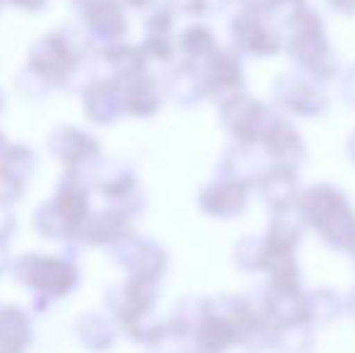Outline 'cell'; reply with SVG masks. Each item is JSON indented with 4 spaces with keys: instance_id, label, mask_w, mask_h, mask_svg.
Masks as SVG:
<instances>
[{
    "instance_id": "3957f363",
    "label": "cell",
    "mask_w": 355,
    "mask_h": 353,
    "mask_svg": "<svg viewBox=\"0 0 355 353\" xmlns=\"http://www.w3.org/2000/svg\"><path fill=\"white\" fill-rule=\"evenodd\" d=\"M10 5H15V8H19V10H42L44 5H46V0H8Z\"/></svg>"
},
{
    "instance_id": "7a4b0ae2",
    "label": "cell",
    "mask_w": 355,
    "mask_h": 353,
    "mask_svg": "<svg viewBox=\"0 0 355 353\" xmlns=\"http://www.w3.org/2000/svg\"><path fill=\"white\" fill-rule=\"evenodd\" d=\"M83 19L89 27V32H94L99 39L123 32L121 12H119L112 0H85Z\"/></svg>"
},
{
    "instance_id": "277c9868",
    "label": "cell",
    "mask_w": 355,
    "mask_h": 353,
    "mask_svg": "<svg viewBox=\"0 0 355 353\" xmlns=\"http://www.w3.org/2000/svg\"><path fill=\"white\" fill-rule=\"evenodd\" d=\"M0 5H3V0H0Z\"/></svg>"
},
{
    "instance_id": "6da1fadb",
    "label": "cell",
    "mask_w": 355,
    "mask_h": 353,
    "mask_svg": "<svg viewBox=\"0 0 355 353\" xmlns=\"http://www.w3.org/2000/svg\"><path fill=\"white\" fill-rule=\"evenodd\" d=\"M32 68L46 78H63L75 68V49L63 34H46L32 49Z\"/></svg>"
}]
</instances>
